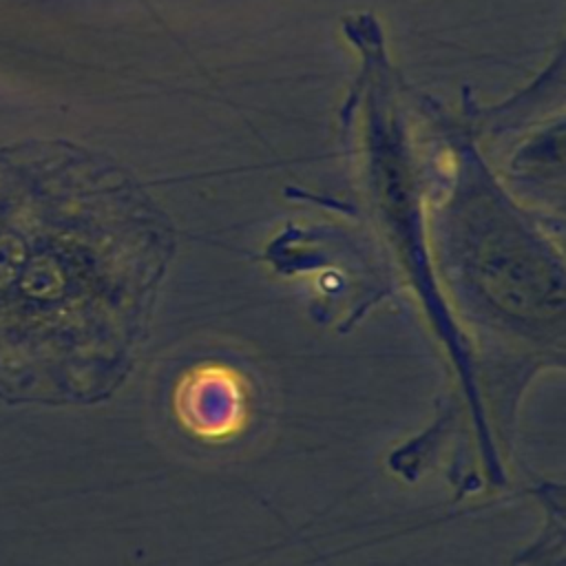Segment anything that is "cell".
Returning <instances> with one entry per match:
<instances>
[{
	"instance_id": "6da1fadb",
	"label": "cell",
	"mask_w": 566,
	"mask_h": 566,
	"mask_svg": "<svg viewBox=\"0 0 566 566\" xmlns=\"http://www.w3.org/2000/svg\"><path fill=\"white\" fill-rule=\"evenodd\" d=\"M542 506V528L537 537L517 555V566H564L566 546V491L559 482H539L533 489Z\"/></svg>"
}]
</instances>
